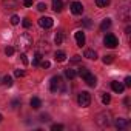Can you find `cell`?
I'll list each match as a JSON object with an SVG mask.
<instances>
[{
  "label": "cell",
  "instance_id": "44dd1931",
  "mask_svg": "<svg viewBox=\"0 0 131 131\" xmlns=\"http://www.w3.org/2000/svg\"><path fill=\"white\" fill-rule=\"evenodd\" d=\"M54 42H56V45H62V42H63V32H57L56 37H54Z\"/></svg>",
  "mask_w": 131,
  "mask_h": 131
},
{
  "label": "cell",
  "instance_id": "277c9868",
  "mask_svg": "<svg viewBox=\"0 0 131 131\" xmlns=\"http://www.w3.org/2000/svg\"><path fill=\"white\" fill-rule=\"evenodd\" d=\"M96 122L100 125V126H108V125H111V114L110 113H100V114H97V117H96Z\"/></svg>",
  "mask_w": 131,
  "mask_h": 131
},
{
  "label": "cell",
  "instance_id": "52a82bcc",
  "mask_svg": "<svg viewBox=\"0 0 131 131\" xmlns=\"http://www.w3.org/2000/svg\"><path fill=\"white\" fill-rule=\"evenodd\" d=\"M52 19L51 17H40L39 19V25L42 26V28H45V29H49L51 26H52Z\"/></svg>",
  "mask_w": 131,
  "mask_h": 131
},
{
  "label": "cell",
  "instance_id": "e0dca14e",
  "mask_svg": "<svg viewBox=\"0 0 131 131\" xmlns=\"http://www.w3.org/2000/svg\"><path fill=\"white\" fill-rule=\"evenodd\" d=\"M110 26H111V19H105V20L100 23V29H102V31H106Z\"/></svg>",
  "mask_w": 131,
  "mask_h": 131
},
{
  "label": "cell",
  "instance_id": "7402d4cb",
  "mask_svg": "<svg viewBox=\"0 0 131 131\" xmlns=\"http://www.w3.org/2000/svg\"><path fill=\"white\" fill-rule=\"evenodd\" d=\"M113 60H114V56H111V54H108V56H103V63H105V65H110V63H113Z\"/></svg>",
  "mask_w": 131,
  "mask_h": 131
},
{
  "label": "cell",
  "instance_id": "5b68a950",
  "mask_svg": "<svg viewBox=\"0 0 131 131\" xmlns=\"http://www.w3.org/2000/svg\"><path fill=\"white\" fill-rule=\"evenodd\" d=\"M103 43H105V46H108V48H116V46L119 45V40H117V37H116L114 34H106L105 39H103Z\"/></svg>",
  "mask_w": 131,
  "mask_h": 131
},
{
  "label": "cell",
  "instance_id": "ac0fdd59",
  "mask_svg": "<svg viewBox=\"0 0 131 131\" xmlns=\"http://www.w3.org/2000/svg\"><path fill=\"white\" fill-rule=\"evenodd\" d=\"M65 76H67L68 79H74L77 76V73L74 70H71V68H67V70H65Z\"/></svg>",
  "mask_w": 131,
  "mask_h": 131
},
{
  "label": "cell",
  "instance_id": "ab89813d",
  "mask_svg": "<svg viewBox=\"0 0 131 131\" xmlns=\"http://www.w3.org/2000/svg\"><path fill=\"white\" fill-rule=\"evenodd\" d=\"M17 105H19V100H14V102H13V106H14V108H16V106H17Z\"/></svg>",
  "mask_w": 131,
  "mask_h": 131
},
{
  "label": "cell",
  "instance_id": "8fae6325",
  "mask_svg": "<svg viewBox=\"0 0 131 131\" xmlns=\"http://www.w3.org/2000/svg\"><path fill=\"white\" fill-rule=\"evenodd\" d=\"M48 51H49V45H48V42H46V40H45V42L42 40V42L39 43V51H37V52L43 54V52H48Z\"/></svg>",
  "mask_w": 131,
  "mask_h": 131
},
{
  "label": "cell",
  "instance_id": "5bb4252c",
  "mask_svg": "<svg viewBox=\"0 0 131 131\" xmlns=\"http://www.w3.org/2000/svg\"><path fill=\"white\" fill-rule=\"evenodd\" d=\"M29 103H31V106H32V108H34V110H39V108H40V106H42V100H40V99H39V97H32V99H31V102H29Z\"/></svg>",
  "mask_w": 131,
  "mask_h": 131
},
{
  "label": "cell",
  "instance_id": "7c38bea8",
  "mask_svg": "<svg viewBox=\"0 0 131 131\" xmlns=\"http://www.w3.org/2000/svg\"><path fill=\"white\" fill-rule=\"evenodd\" d=\"M52 9L56 13H60L63 9V2L62 0H52Z\"/></svg>",
  "mask_w": 131,
  "mask_h": 131
},
{
  "label": "cell",
  "instance_id": "4dcf8cb0",
  "mask_svg": "<svg viewBox=\"0 0 131 131\" xmlns=\"http://www.w3.org/2000/svg\"><path fill=\"white\" fill-rule=\"evenodd\" d=\"M20 60L23 62V65H28V57H26V54H25V52H22V54H20Z\"/></svg>",
  "mask_w": 131,
  "mask_h": 131
},
{
  "label": "cell",
  "instance_id": "d4e9b609",
  "mask_svg": "<svg viewBox=\"0 0 131 131\" xmlns=\"http://www.w3.org/2000/svg\"><path fill=\"white\" fill-rule=\"evenodd\" d=\"M102 102H103L105 105H108V103L111 102V96H110V94H103V96H102Z\"/></svg>",
  "mask_w": 131,
  "mask_h": 131
},
{
  "label": "cell",
  "instance_id": "4fadbf2b",
  "mask_svg": "<svg viewBox=\"0 0 131 131\" xmlns=\"http://www.w3.org/2000/svg\"><path fill=\"white\" fill-rule=\"evenodd\" d=\"M126 126H128V120H126V119H117V120H116V128L123 129V128H126Z\"/></svg>",
  "mask_w": 131,
  "mask_h": 131
},
{
  "label": "cell",
  "instance_id": "603a6c76",
  "mask_svg": "<svg viewBox=\"0 0 131 131\" xmlns=\"http://www.w3.org/2000/svg\"><path fill=\"white\" fill-rule=\"evenodd\" d=\"M40 60H42V54H40V52H36L32 63H34V65H39V63H40Z\"/></svg>",
  "mask_w": 131,
  "mask_h": 131
},
{
  "label": "cell",
  "instance_id": "e575fe53",
  "mask_svg": "<svg viewBox=\"0 0 131 131\" xmlns=\"http://www.w3.org/2000/svg\"><path fill=\"white\" fill-rule=\"evenodd\" d=\"M83 25H85L86 28H90V26H91V19H85V20H83Z\"/></svg>",
  "mask_w": 131,
  "mask_h": 131
},
{
  "label": "cell",
  "instance_id": "6da1fadb",
  "mask_svg": "<svg viewBox=\"0 0 131 131\" xmlns=\"http://www.w3.org/2000/svg\"><path fill=\"white\" fill-rule=\"evenodd\" d=\"M17 45H19V48H20L22 51H28V49L32 48V37H31L28 32H25V34H22V36L17 39Z\"/></svg>",
  "mask_w": 131,
  "mask_h": 131
},
{
  "label": "cell",
  "instance_id": "9c48e42d",
  "mask_svg": "<svg viewBox=\"0 0 131 131\" xmlns=\"http://www.w3.org/2000/svg\"><path fill=\"white\" fill-rule=\"evenodd\" d=\"M74 36H76L77 46H80V48H82V46L85 45V34H83L82 31H76V34H74Z\"/></svg>",
  "mask_w": 131,
  "mask_h": 131
},
{
  "label": "cell",
  "instance_id": "f1b7e54d",
  "mask_svg": "<svg viewBox=\"0 0 131 131\" xmlns=\"http://www.w3.org/2000/svg\"><path fill=\"white\" fill-rule=\"evenodd\" d=\"M22 25H23V28H29V26H31V22H29V19H26V17H25V19L22 20Z\"/></svg>",
  "mask_w": 131,
  "mask_h": 131
},
{
  "label": "cell",
  "instance_id": "d6a6232c",
  "mask_svg": "<svg viewBox=\"0 0 131 131\" xmlns=\"http://www.w3.org/2000/svg\"><path fill=\"white\" fill-rule=\"evenodd\" d=\"M79 62H80V56H74L71 59V63H79Z\"/></svg>",
  "mask_w": 131,
  "mask_h": 131
},
{
  "label": "cell",
  "instance_id": "9a60e30c",
  "mask_svg": "<svg viewBox=\"0 0 131 131\" xmlns=\"http://www.w3.org/2000/svg\"><path fill=\"white\" fill-rule=\"evenodd\" d=\"M85 57L90 59V60H96V59H97V54H96L94 49H86V51H85Z\"/></svg>",
  "mask_w": 131,
  "mask_h": 131
},
{
  "label": "cell",
  "instance_id": "f35d334b",
  "mask_svg": "<svg viewBox=\"0 0 131 131\" xmlns=\"http://www.w3.org/2000/svg\"><path fill=\"white\" fill-rule=\"evenodd\" d=\"M125 105H126V106L129 105V97H126V99H125Z\"/></svg>",
  "mask_w": 131,
  "mask_h": 131
},
{
  "label": "cell",
  "instance_id": "30bf717a",
  "mask_svg": "<svg viewBox=\"0 0 131 131\" xmlns=\"http://www.w3.org/2000/svg\"><path fill=\"white\" fill-rule=\"evenodd\" d=\"M111 88H113V91H114V93H123L125 85H123V83H120V82H111Z\"/></svg>",
  "mask_w": 131,
  "mask_h": 131
},
{
  "label": "cell",
  "instance_id": "8992f818",
  "mask_svg": "<svg viewBox=\"0 0 131 131\" xmlns=\"http://www.w3.org/2000/svg\"><path fill=\"white\" fill-rule=\"evenodd\" d=\"M71 13H73L74 16H80V14L83 13V5H82L80 2H73V3H71Z\"/></svg>",
  "mask_w": 131,
  "mask_h": 131
},
{
  "label": "cell",
  "instance_id": "1f68e13d",
  "mask_svg": "<svg viewBox=\"0 0 131 131\" xmlns=\"http://www.w3.org/2000/svg\"><path fill=\"white\" fill-rule=\"evenodd\" d=\"M37 9H39V11H45V9H46V5H45V3H39V5H37Z\"/></svg>",
  "mask_w": 131,
  "mask_h": 131
},
{
  "label": "cell",
  "instance_id": "ffe728a7",
  "mask_svg": "<svg viewBox=\"0 0 131 131\" xmlns=\"http://www.w3.org/2000/svg\"><path fill=\"white\" fill-rule=\"evenodd\" d=\"M96 5L99 8H106L110 5V0H96Z\"/></svg>",
  "mask_w": 131,
  "mask_h": 131
},
{
  "label": "cell",
  "instance_id": "8d00e7d4",
  "mask_svg": "<svg viewBox=\"0 0 131 131\" xmlns=\"http://www.w3.org/2000/svg\"><path fill=\"white\" fill-rule=\"evenodd\" d=\"M23 5L25 6H31L32 5V0H23Z\"/></svg>",
  "mask_w": 131,
  "mask_h": 131
},
{
  "label": "cell",
  "instance_id": "b9f144b4",
  "mask_svg": "<svg viewBox=\"0 0 131 131\" xmlns=\"http://www.w3.org/2000/svg\"><path fill=\"white\" fill-rule=\"evenodd\" d=\"M0 83H2V82H0Z\"/></svg>",
  "mask_w": 131,
  "mask_h": 131
},
{
  "label": "cell",
  "instance_id": "f546056e",
  "mask_svg": "<svg viewBox=\"0 0 131 131\" xmlns=\"http://www.w3.org/2000/svg\"><path fill=\"white\" fill-rule=\"evenodd\" d=\"M14 76H16V77H23V76H25V71H23V70H16V71H14Z\"/></svg>",
  "mask_w": 131,
  "mask_h": 131
},
{
  "label": "cell",
  "instance_id": "4316f807",
  "mask_svg": "<svg viewBox=\"0 0 131 131\" xmlns=\"http://www.w3.org/2000/svg\"><path fill=\"white\" fill-rule=\"evenodd\" d=\"M5 54H6V56H13V54H14V48H13V46H6V48H5Z\"/></svg>",
  "mask_w": 131,
  "mask_h": 131
},
{
  "label": "cell",
  "instance_id": "2e32d148",
  "mask_svg": "<svg viewBox=\"0 0 131 131\" xmlns=\"http://www.w3.org/2000/svg\"><path fill=\"white\" fill-rule=\"evenodd\" d=\"M54 59H56L57 62H65V59H67V54H65L63 51H57L56 56H54Z\"/></svg>",
  "mask_w": 131,
  "mask_h": 131
},
{
  "label": "cell",
  "instance_id": "d590c367",
  "mask_svg": "<svg viewBox=\"0 0 131 131\" xmlns=\"http://www.w3.org/2000/svg\"><path fill=\"white\" fill-rule=\"evenodd\" d=\"M125 86H131V77H125Z\"/></svg>",
  "mask_w": 131,
  "mask_h": 131
},
{
  "label": "cell",
  "instance_id": "ba28073f",
  "mask_svg": "<svg viewBox=\"0 0 131 131\" xmlns=\"http://www.w3.org/2000/svg\"><path fill=\"white\" fill-rule=\"evenodd\" d=\"M82 79L86 82V85H88V86H96V83H97V79H96V77H94L90 71H88V73H86Z\"/></svg>",
  "mask_w": 131,
  "mask_h": 131
},
{
  "label": "cell",
  "instance_id": "cb8c5ba5",
  "mask_svg": "<svg viewBox=\"0 0 131 131\" xmlns=\"http://www.w3.org/2000/svg\"><path fill=\"white\" fill-rule=\"evenodd\" d=\"M39 65H40L43 70H46V68H49V67H51V63H49L48 60H40V63H39Z\"/></svg>",
  "mask_w": 131,
  "mask_h": 131
},
{
  "label": "cell",
  "instance_id": "d6986e66",
  "mask_svg": "<svg viewBox=\"0 0 131 131\" xmlns=\"http://www.w3.org/2000/svg\"><path fill=\"white\" fill-rule=\"evenodd\" d=\"M2 83H3L5 86H13V77H11V76H5L3 80H2Z\"/></svg>",
  "mask_w": 131,
  "mask_h": 131
},
{
  "label": "cell",
  "instance_id": "3957f363",
  "mask_svg": "<svg viewBox=\"0 0 131 131\" xmlns=\"http://www.w3.org/2000/svg\"><path fill=\"white\" fill-rule=\"evenodd\" d=\"M62 86H63L62 77H60V76H54V77L51 79V82H49V90H51L52 93H57V91L62 90Z\"/></svg>",
  "mask_w": 131,
  "mask_h": 131
},
{
  "label": "cell",
  "instance_id": "83f0119b",
  "mask_svg": "<svg viewBox=\"0 0 131 131\" xmlns=\"http://www.w3.org/2000/svg\"><path fill=\"white\" fill-rule=\"evenodd\" d=\"M19 22H20L19 16H13L11 17V25H19Z\"/></svg>",
  "mask_w": 131,
  "mask_h": 131
},
{
  "label": "cell",
  "instance_id": "74e56055",
  "mask_svg": "<svg viewBox=\"0 0 131 131\" xmlns=\"http://www.w3.org/2000/svg\"><path fill=\"white\" fill-rule=\"evenodd\" d=\"M129 31H131V28H129V26H126V28H125V32H126V34H129Z\"/></svg>",
  "mask_w": 131,
  "mask_h": 131
},
{
  "label": "cell",
  "instance_id": "836d02e7",
  "mask_svg": "<svg viewBox=\"0 0 131 131\" xmlns=\"http://www.w3.org/2000/svg\"><path fill=\"white\" fill-rule=\"evenodd\" d=\"M40 120H42V122H48V120H49V116H48V114H42V116H40Z\"/></svg>",
  "mask_w": 131,
  "mask_h": 131
},
{
  "label": "cell",
  "instance_id": "484cf974",
  "mask_svg": "<svg viewBox=\"0 0 131 131\" xmlns=\"http://www.w3.org/2000/svg\"><path fill=\"white\" fill-rule=\"evenodd\" d=\"M51 129H52V131H62V129H63V125H62V123H54V125L51 126Z\"/></svg>",
  "mask_w": 131,
  "mask_h": 131
},
{
  "label": "cell",
  "instance_id": "7a4b0ae2",
  "mask_svg": "<svg viewBox=\"0 0 131 131\" xmlns=\"http://www.w3.org/2000/svg\"><path fill=\"white\" fill-rule=\"evenodd\" d=\"M77 103H79L82 108L90 106V103H91V96H90V93H86V91L79 93V96H77Z\"/></svg>",
  "mask_w": 131,
  "mask_h": 131
},
{
  "label": "cell",
  "instance_id": "60d3db41",
  "mask_svg": "<svg viewBox=\"0 0 131 131\" xmlns=\"http://www.w3.org/2000/svg\"><path fill=\"white\" fill-rule=\"evenodd\" d=\"M2 120H3V116H2V114H0V122H2Z\"/></svg>",
  "mask_w": 131,
  "mask_h": 131
}]
</instances>
